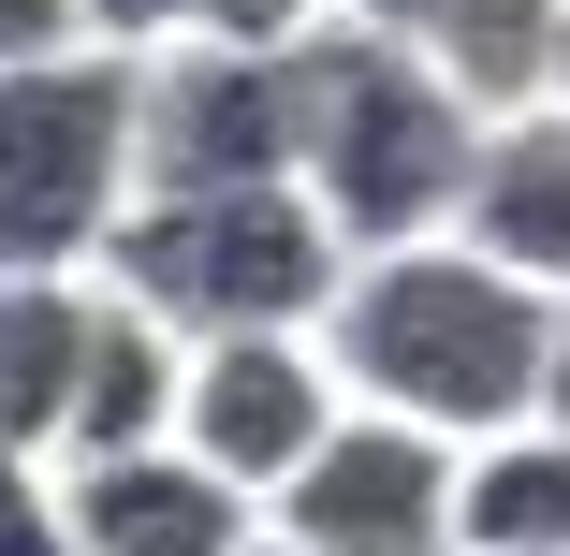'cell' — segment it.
Returning <instances> with one entry per match:
<instances>
[{"label": "cell", "mask_w": 570, "mask_h": 556, "mask_svg": "<svg viewBox=\"0 0 570 556\" xmlns=\"http://www.w3.org/2000/svg\"><path fill=\"white\" fill-rule=\"evenodd\" d=\"M556 88H570V74H556Z\"/></svg>", "instance_id": "obj_20"}, {"label": "cell", "mask_w": 570, "mask_h": 556, "mask_svg": "<svg viewBox=\"0 0 570 556\" xmlns=\"http://www.w3.org/2000/svg\"><path fill=\"white\" fill-rule=\"evenodd\" d=\"M541 425H570V293H556V367H541Z\"/></svg>", "instance_id": "obj_18"}, {"label": "cell", "mask_w": 570, "mask_h": 556, "mask_svg": "<svg viewBox=\"0 0 570 556\" xmlns=\"http://www.w3.org/2000/svg\"><path fill=\"white\" fill-rule=\"evenodd\" d=\"M59 484H73V556H249V542H264V498L219 484L190 439L88 455V469H59Z\"/></svg>", "instance_id": "obj_8"}, {"label": "cell", "mask_w": 570, "mask_h": 556, "mask_svg": "<svg viewBox=\"0 0 570 556\" xmlns=\"http://www.w3.org/2000/svg\"><path fill=\"white\" fill-rule=\"evenodd\" d=\"M307 16H336V0H205V30H219V45H293Z\"/></svg>", "instance_id": "obj_16"}, {"label": "cell", "mask_w": 570, "mask_h": 556, "mask_svg": "<svg viewBox=\"0 0 570 556\" xmlns=\"http://www.w3.org/2000/svg\"><path fill=\"white\" fill-rule=\"evenodd\" d=\"M88 338H102V279H0V439L16 455H73Z\"/></svg>", "instance_id": "obj_11"}, {"label": "cell", "mask_w": 570, "mask_h": 556, "mask_svg": "<svg viewBox=\"0 0 570 556\" xmlns=\"http://www.w3.org/2000/svg\"><path fill=\"white\" fill-rule=\"evenodd\" d=\"M176 410H190V338L102 279V338H88V396H73V455H59V469L147 455V439H176Z\"/></svg>", "instance_id": "obj_12"}, {"label": "cell", "mask_w": 570, "mask_h": 556, "mask_svg": "<svg viewBox=\"0 0 570 556\" xmlns=\"http://www.w3.org/2000/svg\"><path fill=\"white\" fill-rule=\"evenodd\" d=\"M336 16H381V30H410L469 103H541L556 74H570V0H336Z\"/></svg>", "instance_id": "obj_10"}, {"label": "cell", "mask_w": 570, "mask_h": 556, "mask_svg": "<svg viewBox=\"0 0 570 556\" xmlns=\"http://www.w3.org/2000/svg\"><path fill=\"white\" fill-rule=\"evenodd\" d=\"M132 205H147V59L132 45L0 59V279H102Z\"/></svg>", "instance_id": "obj_4"}, {"label": "cell", "mask_w": 570, "mask_h": 556, "mask_svg": "<svg viewBox=\"0 0 570 556\" xmlns=\"http://www.w3.org/2000/svg\"><path fill=\"white\" fill-rule=\"evenodd\" d=\"M498 103H469L410 30L381 16H307L293 30V176L322 191V220L352 250H410L469 220Z\"/></svg>", "instance_id": "obj_2"}, {"label": "cell", "mask_w": 570, "mask_h": 556, "mask_svg": "<svg viewBox=\"0 0 570 556\" xmlns=\"http://www.w3.org/2000/svg\"><path fill=\"white\" fill-rule=\"evenodd\" d=\"M336 410H352V381H336L322 338H205V352H190V410H176V439H190L219 484L278 498L322 439H336Z\"/></svg>", "instance_id": "obj_7"}, {"label": "cell", "mask_w": 570, "mask_h": 556, "mask_svg": "<svg viewBox=\"0 0 570 556\" xmlns=\"http://www.w3.org/2000/svg\"><path fill=\"white\" fill-rule=\"evenodd\" d=\"M293 176V45H147V191Z\"/></svg>", "instance_id": "obj_6"}, {"label": "cell", "mask_w": 570, "mask_h": 556, "mask_svg": "<svg viewBox=\"0 0 570 556\" xmlns=\"http://www.w3.org/2000/svg\"><path fill=\"white\" fill-rule=\"evenodd\" d=\"M0 556H73V484L59 455H16V439H0Z\"/></svg>", "instance_id": "obj_14"}, {"label": "cell", "mask_w": 570, "mask_h": 556, "mask_svg": "<svg viewBox=\"0 0 570 556\" xmlns=\"http://www.w3.org/2000/svg\"><path fill=\"white\" fill-rule=\"evenodd\" d=\"M264 527L307 556H469V439L352 396L336 439L264 498Z\"/></svg>", "instance_id": "obj_5"}, {"label": "cell", "mask_w": 570, "mask_h": 556, "mask_svg": "<svg viewBox=\"0 0 570 556\" xmlns=\"http://www.w3.org/2000/svg\"><path fill=\"white\" fill-rule=\"evenodd\" d=\"M336 381L366 410H410L439 439H512L541 425V367H556V293L512 279L469 235H410V250H352V293L322 322Z\"/></svg>", "instance_id": "obj_1"}, {"label": "cell", "mask_w": 570, "mask_h": 556, "mask_svg": "<svg viewBox=\"0 0 570 556\" xmlns=\"http://www.w3.org/2000/svg\"><path fill=\"white\" fill-rule=\"evenodd\" d=\"M45 45H88V0H0V59H45Z\"/></svg>", "instance_id": "obj_17"}, {"label": "cell", "mask_w": 570, "mask_h": 556, "mask_svg": "<svg viewBox=\"0 0 570 556\" xmlns=\"http://www.w3.org/2000/svg\"><path fill=\"white\" fill-rule=\"evenodd\" d=\"M249 556H307V542H278V527H264V542H249Z\"/></svg>", "instance_id": "obj_19"}, {"label": "cell", "mask_w": 570, "mask_h": 556, "mask_svg": "<svg viewBox=\"0 0 570 556\" xmlns=\"http://www.w3.org/2000/svg\"><path fill=\"white\" fill-rule=\"evenodd\" d=\"M190 30H205V0H88V45H132V59L190 45Z\"/></svg>", "instance_id": "obj_15"}, {"label": "cell", "mask_w": 570, "mask_h": 556, "mask_svg": "<svg viewBox=\"0 0 570 556\" xmlns=\"http://www.w3.org/2000/svg\"><path fill=\"white\" fill-rule=\"evenodd\" d=\"M469 556H570V425H512L469 455Z\"/></svg>", "instance_id": "obj_13"}, {"label": "cell", "mask_w": 570, "mask_h": 556, "mask_svg": "<svg viewBox=\"0 0 570 556\" xmlns=\"http://www.w3.org/2000/svg\"><path fill=\"white\" fill-rule=\"evenodd\" d=\"M132 308H161L176 338H322L352 293V235L322 220L307 176H249V191H147L102 250Z\"/></svg>", "instance_id": "obj_3"}, {"label": "cell", "mask_w": 570, "mask_h": 556, "mask_svg": "<svg viewBox=\"0 0 570 556\" xmlns=\"http://www.w3.org/2000/svg\"><path fill=\"white\" fill-rule=\"evenodd\" d=\"M453 235L498 250L541 293H570V88L512 103V118L483 133V176H469V220H453Z\"/></svg>", "instance_id": "obj_9"}]
</instances>
